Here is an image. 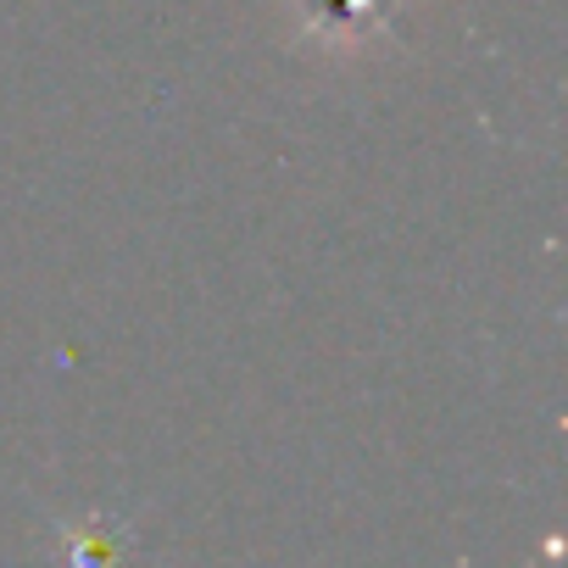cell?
Here are the masks:
<instances>
[{
	"label": "cell",
	"instance_id": "6da1fadb",
	"mask_svg": "<svg viewBox=\"0 0 568 568\" xmlns=\"http://www.w3.org/2000/svg\"><path fill=\"white\" fill-rule=\"evenodd\" d=\"M278 29L302 57L335 62V68H363L385 62L413 18L418 0H273Z\"/></svg>",
	"mask_w": 568,
	"mask_h": 568
}]
</instances>
